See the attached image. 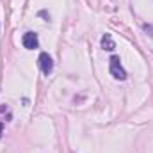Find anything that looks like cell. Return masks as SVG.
<instances>
[{"instance_id":"obj_2","label":"cell","mask_w":153,"mask_h":153,"mask_svg":"<svg viewBox=\"0 0 153 153\" xmlns=\"http://www.w3.org/2000/svg\"><path fill=\"white\" fill-rule=\"evenodd\" d=\"M39 68H41L43 75H46V76L53 71V61H52V57L46 52H41L39 53Z\"/></svg>"},{"instance_id":"obj_5","label":"cell","mask_w":153,"mask_h":153,"mask_svg":"<svg viewBox=\"0 0 153 153\" xmlns=\"http://www.w3.org/2000/svg\"><path fill=\"white\" fill-rule=\"evenodd\" d=\"M143 29H144V32H146L150 38H153V25H144Z\"/></svg>"},{"instance_id":"obj_6","label":"cell","mask_w":153,"mask_h":153,"mask_svg":"<svg viewBox=\"0 0 153 153\" xmlns=\"http://www.w3.org/2000/svg\"><path fill=\"white\" fill-rule=\"evenodd\" d=\"M2 134H4V125L0 123V137H2Z\"/></svg>"},{"instance_id":"obj_1","label":"cell","mask_w":153,"mask_h":153,"mask_svg":"<svg viewBox=\"0 0 153 153\" xmlns=\"http://www.w3.org/2000/svg\"><path fill=\"white\" fill-rule=\"evenodd\" d=\"M109 71H111V75L114 76L116 80H126V71L121 66V61H119L117 55H112L109 59Z\"/></svg>"},{"instance_id":"obj_3","label":"cell","mask_w":153,"mask_h":153,"mask_svg":"<svg viewBox=\"0 0 153 153\" xmlns=\"http://www.w3.org/2000/svg\"><path fill=\"white\" fill-rule=\"evenodd\" d=\"M22 45H23V48H27V50H36L39 48V38L36 32H25L23 36H22Z\"/></svg>"},{"instance_id":"obj_4","label":"cell","mask_w":153,"mask_h":153,"mask_svg":"<svg viewBox=\"0 0 153 153\" xmlns=\"http://www.w3.org/2000/svg\"><path fill=\"white\" fill-rule=\"evenodd\" d=\"M100 45H102V48L107 50V52L116 50V43H114V39H112L111 34H103V36H102V41H100Z\"/></svg>"}]
</instances>
